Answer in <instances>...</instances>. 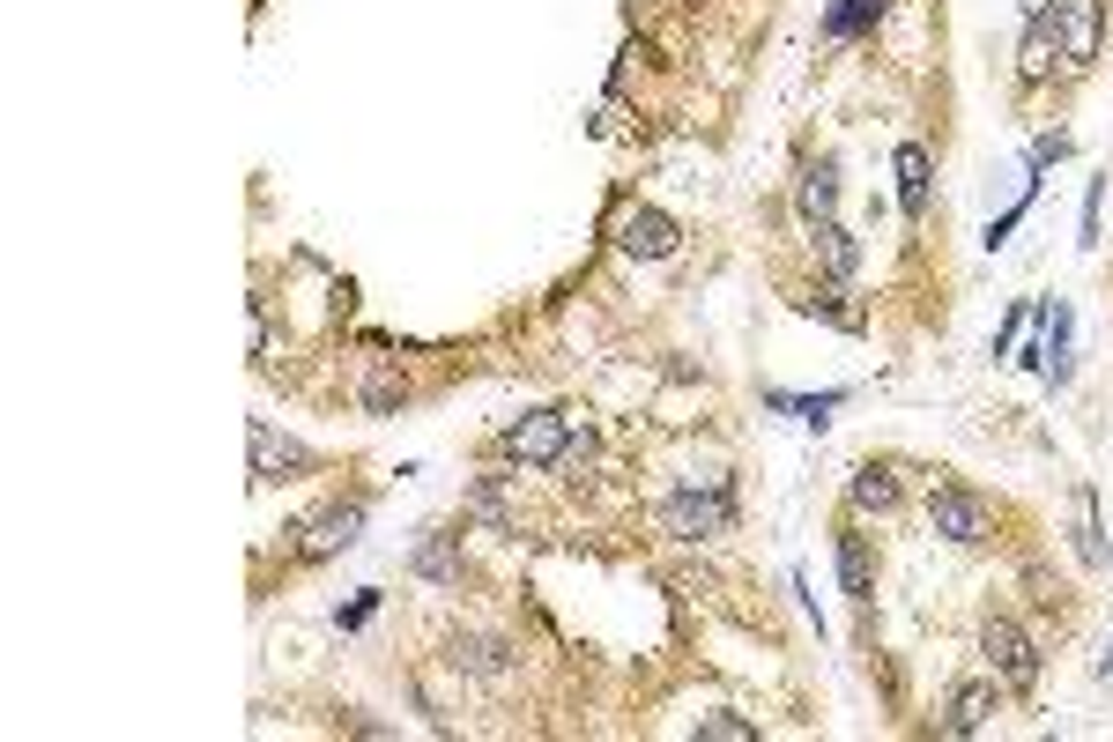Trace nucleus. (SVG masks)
<instances>
[{"label": "nucleus", "instance_id": "nucleus-1", "mask_svg": "<svg viewBox=\"0 0 1113 742\" xmlns=\"http://www.w3.org/2000/svg\"><path fill=\"white\" fill-rule=\"evenodd\" d=\"M661 527L676 535V543H713V535L735 527V497H728L720 475H705V491H676L661 505Z\"/></svg>", "mask_w": 1113, "mask_h": 742}, {"label": "nucleus", "instance_id": "nucleus-2", "mask_svg": "<svg viewBox=\"0 0 1113 742\" xmlns=\"http://www.w3.org/2000/svg\"><path fill=\"white\" fill-rule=\"evenodd\" d=\"M565 439H571V416H565V409H535V416H519L513 431L497 439V453H505V461H519V468H557Z\"/></svg>", "mask_w": 1113, "mask_h": 742}, {"label": "nucleus", "instance_id": "nucleus-3", "mask_svg": "<svg viewBox=\"0 0 1113 742\" xmlns=\"http://www.w3.org/2000/svg\"><path fill=\"white\" fill-rule=\"evenodd\" d=\"M357 535H364V497H342V505H327V513H312L297 527V557H305V565H327V557L357 549Z\"/></svg>", "mask_w": 1113, "mask_h": 742}, {"label": "nucleus", "instance_id": "nucleus-4", "mask_svg": "<svg viewBox=\"0 0 1113 742\" xmlns=\"http://www.w3.org/2000/svg\"><path fill=\"white\" fill-rule=\"evenodd\" d=\"M980 653H988L995 683H1010V691H1032V683H1039V646L1024 639L1010 617H988V624H980Z\"/></svg>", "mask_w": 1113, "mask_h": 742}, {"label": "nucleus", "instance_id": "nucleus-5", "mask_svg": "<svg viewBox=\"0 0 1113 742\" xmlns=\"http://www.w3.org/2000/svg\"><path fill=\"white\" fill-rule=\"evenodd\" d=\"M1047 23L1062 38V68H1091V60H1099V38H1106V0H1054Z\"/></svg>", "mask_w": 1113, "mask_h": 742}, {"label": "nucleus", "instance_id": "nucleus-6", "mask_svg": "<svg viewBox=\"0 0 1113 742\" xmlns=\"http://www.w3.org/2000/svg\"><path fill=\"white\" fill-rule=\"evenodd\" d=\"M246 445H253V475H260V483H290V475H312V453H305L297 439H282L268 416H253V423H246Z\"/></svg>", "mask_w": 1113, "mask_h": 742}, {"label": "nucleus", "instance_id": "nucleus-7", "mask_svg": "<svg viewBox=\"0 0 1113 742\" xmlns=\"http://www.w3.org/2000/svg\"><path fill=\"white\" fill-rule=\"evenodd\" d=\"M928 527H936L942 543H980V535H988V505L972 491H958V483H936V491H928Z\"/></svg>", "mask_w": 1113, "mask_h": 742}, {"label": "nucleus", "instance_id": "nucleus-8", "mask_svg": "<svg viewBox=\"0 0 1113 742\" xmlns=\"http://www.w3.org/2000/svg\"><path fill=\"white\" fill-rule=\"evenodd\" d=\"M617 246L631 253V260H668V253L683 246V223L661 216V208H631V216L617 223Z\"/></svg>", "mask_w": 1113, "mask_h": 742}, {"label": "nucleus", "instance_id": "nucleus-9", "mask_svg": "<svg viewBox=\"0 0 1113 742\" xmlns=\"http://www.w3.org/2000/svg\"><path fill=\"white\" fill-rule=\"evenodd\" d=\"M928 200H936V164H928V148L898 142V208L920 223V216H928Z\"/></svg>", "mask_w": 1113, "mask_h": 742}, {"label": "nucleus", "instance_id": "nucleus-10", "mask_svg": "<svg viewBox=\"0 0 1113 742\" xmlns=\"http://www.w3.org/2000/svg\"><path fill=\"white\" fill-rule=\"evenodd\" d=\"M839 587H846V601H876V565H868V535L862 527H839Z\"/></svg>", "mask_w": 1113, "mask_h": 742}, {"label": "nucleus", "instance_id": "nucleus-11", "mask_svg": "<svg viewBox=\"0 0 1113 742\" xmlns=\"http://www.w3.org/2000/svg\"><path fill=\"white\" fill-rule=\"evenodd\" d=\"M810 246H816V268L832 275V282H854V268H862L854 230H839V223H810Z\"/></svg>", "mask_w": 1113, "mask_h": 742}, {"label": "nucleus", "instance_id": "nucleus-12", "mask_svg": "<svg viewBox=\"0 0 1113 742\" xmlns=\"http://www.w3.org/2000/svg\"><path fill=\"white\" fill-rule=\"evenodd\" d=\"M995 713V683H958L950 705H942V735H980Z\"/></svg>", "mask_w": 1113, "mask_h": 742}, {"label": "nucleus", "instance_id": "nucleus-13", "mask_svg": "<svg viewBox=\"0 0 1113 742\" xmlns=\"http://www.w3.org/2000/svg\"><path fill=\"white\" fill-rule=\"evenodd\" d=\"M1054 68H1062V38H1054V23H1047V16H1032L1024 45H1017V74H1024V82H1047Z\"/></svg>", "mask_w": 1113, "mask_h": 742}, {"label": "nucleus", "instance_id": "nucleus-14", "mask_svg": "<svg viewBox=\"0 0 1113 742\" xmlns=\"http://www.w3.org/2000/svg\"><path fill=\"white\" fill-rule=\"evenodd\" d=\"M884 8H890V0H832V8H824V38L846 45V38H862V30L884 23Z\"/></svg>", "mask_w": 1113, "mask_h": 742}, {"label": "nucleus", "instance_id": "nucleus-15", "mask_svg": "<svg viewBox=\"0 0 1113 742\" xmlns=\"http://www.w3.org/2000/svg\"><path fill=\"white\" fill-rule=\"evenodd\" d=\"M794 208L810 223H832V208H839V178H832V164H802V186H794Z\"/></svg>", "mask_w": 1113, "mask_h": 742}, {"label": "nucleus", "instance_id": "nucleus-16", "mask_svg": "<svg viewBox=\"0 0 1113 742\" xmlns=\"http://www.w3.org/2000/svg\"><path fill=\"white\" fill-rule=\"evenodd\" d=\"M846 497H854L862 513H890V505H898V475H890L884 461H862L854 483H846Z\"/></svg>", "mask_w": 1113, "mask_h": 742}, {"label": "nucleus", "instance_id": "nucleus-17", "mask_svg": "<svg viewBox=\"0 0 1113 742\" xmlns=\"http://www.w3.org/2000/svg\"><path fill=\"white\" fill-rule=\"evenodd\" d=\"M453 543H461V535H423V549H416V571H423V579H439V587H453V579H461V549H453Z\"/></svg>", "mask_w": 1113, "mask_h": 742}, {"label": "nucleus", "instance_id": "nucleus-18", "mask_svg": "<svg viewBox=\"0 0 1113 742\" xmlns=\"http://www.w3.org/2000/svg\"><path fill=\"white\" fill-rule=\"evenodd\" d=\"M1069 519H1076V557L1099 571V565H1106V543H1099V505H1091V491L1069 497Z\"/></svg>", "mask_w": 1113, "mask_h": 742}, {"label": "nucleus", "instance_id": "nucleus-19", "mask_svg": "<svg viewBox=\"0 0 1113 742\" xmlns=\"http://www.w3.org/2000/svg\"><path fill=\"white\" fill-rule=\"evenodd\" d=\"M453 661H461V668H475V676H505V668H513L497 639H461V646H453Z\"/></svg>", "mask_w": 1113, "mask_h": 742}, {"label": "nucleus", "instance_id": "nucleus-20", "mask_svg": "<svg viewBox=\"0 0 1113 742\" xmlns=\"http://www.w3.org/2000/svg\"><path fill=\"white\" fill-rule=\"evenodd\" d=\"M846 394H810V401H794V394H772V409H787L794 423H810V431H824L832 423V409H839Z\"/></svg>", "mask_w": 1113, "mask_h": 742}, {"label": "nucleus", "instance_id": "nucleus-21", "mask_svg": "<svg viewBox=\"0 0 1113 742\" xmlns=\"http://www.w3.org/2000/svg\"><path fill=\"white\" fill-rule=\"evenodd\" d=\"M401 401H409V387H401L394 371H371V379H364V409H371V416H394Z\"/></svg>", "mask_w": 1113, "mask_h": 742}, {"label": "nucleus", "instance_id": "nucleus-22", "mask_svg": "<svg viewBox=\"0 0 1113 742\" xmlns=\"http://www.w3.org/2000/svg\"><path fill=\"white\" fill-rule=\"evenodd\" d=\"M810 312H824V320H839V327H862V305H846V282H832V290H816L802 297Z\"/></svg>", "mask_w": 1113, "mask_h": 742}, {"label": "nucleus", "instance_id": "nucleus-23", "mask_svg": "<svg viewBox=\"0 0 1113 742\" xmlns=\"http://www.w3.org/2000/svg\"><path fill=\"white\" fill-rule=\"evenodd\" d=\"M698 735H705V742H750L758 728H750V720H735V713H705V720H698Z\"/></svg>", "mask_w": 1113, "mask_h": 742}, {"label": "nucleus", "instance_id": "nucleus-24", "mask_svg": "<svg viewBox=\"0 0 1113 742\" xmlns=\"http://www.w3.org/2000/svg\"><path fill=\"white\" fill-rule=\"evenodd\" d=\"M1062 156H1069V134H1039L1024 164H1032V172H1047V164H1062Z\"/></svg>", "mask_w": 1113, "mask_h": 742}, {"label": "nucleus", "instance_id": "nucleus-25", "mask_svg": "<svg viewBox=\"0 0 1113 742\" xmlns=\"http://www.w3.org/2000/svg\"><path fill=\"white\" fill-rule=\"evenodd\" d=\"M1099 208H1106V178H1091L1084 194V246H1099Z\"/></svg>", "mask_w": 1113, "mask_h": 742}, {"label": "nucleus", "instance_id": "nucleus-26", "mask_svg": "<svg viewBox=\"0 0 1113 742\" xmlns=\"http://www.w3.org/2000/svg\"><path fill=\"white\" fill-rule=\"evenodd\" d=\"M1024 327H1032V305H1017L1010 320H1002V334H995V357H1010V349H1017V334H1024Z\"/></svg>", "mask_w": 1113, "mask_h": 742}, {"label": "nucleus", "instance_id": "nucleus-27", "mask_svg": "<svg viewBox=\"0 0 1113 742\" xmlns=\"http://www.w3.org/2000/svg\"><path fill=\"white\" fill-rule=\"evenodd\" d=\"M371 609H379V594H357V601H349L334 624H342V631H357V624H371Z\"/></svg>", "mask_w": 1113, "mask_h": 742}, {"label": "nucleus", "instance_id": "nucleus-28", "mask_svg": "<svg viewBox=\"0 0 1113 742\" xmlns=\"http://www.w3.org/2000/svg\"><path fill=\"white\" fill-rule=\"evenodd\" d=\"M1017 8H1024V16H1047V8H1054V0H1017Z\"/></svg>", "mask_w": 1113, "mask_h": 742}]
</instances>
